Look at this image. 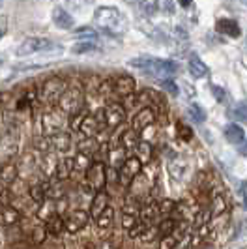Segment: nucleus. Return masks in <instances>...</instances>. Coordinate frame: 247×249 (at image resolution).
Returning a JSON list of instances; mask_svg holds the SVG:
<instances>
[{"instance_id":"14","label":"nucleus","mask_w":247,"mask_h":249,"mask_svg":"<svg viewBox=\"0 0 247 249\" xmlns=\"http://www.w3.org/2000/svg\"><path fill=\"white\" fill-rule=\"evenodd\" d=\"M131 187V197H135V199H141V197H148V191H150V178L148 175H142V173H139V175L133 178V182L129 184Z\"/></svg>"},{"instance_id":"2","label":"nucleus","mask_w":247,"mask_h":249,"mask_svg":"<svg viewBox=\"0 0 247 249\" xmlns=\"http://www.w3.org/2000/svg\"><path fill=\"white\" fill-rule=\"evenodd\" d=\"M94 25L107 32H116L118 28L124 26V15L118 8L103 6V8H98L94 13Z\"/></svg>"},{"instance_id":"6","label":"nucleus","mask_w":247,"mask_h":249,"mask_svg":"<svg viewBox=\"0 0 247 249\" xmlns=\"http://www.w3.org/2000/svg\"><path fill=\"white\" fill-rule=\"evenodd\" d=\"M142 161L139 160V158H133V156H129L124 165L118 169V184L124 187H129V184L133 182V178H135L139 173H142Z\"/></svg>"},{"instance_id":"12","label":"nucleus","mask_w":247,"mask_h":249,"mask_svg":"<svg viewBox=\"0 0 247 249\" xmlns=\"http://www.w3.org/2000/svg\"><path fill=\"white\" fill-rule=\"evenodd\" d=\"M112 79V87H114V92L118 94V98H125L129 94L135 92V79L131 75H116V77H111Z\"/></svg>"},{"instance_id":"53","label":"nucleus","mask_w":247,"mask_h":249,"mask_svg":"<svg viewBox=\"0 0 247 249\" xmlns=\"http://www.w3.org/2000/svg\"><path fill=\"white\" fill-rule=\"evenodd\" d=\"M242 152H244V154H247V142L244 144V148H242Z\"/></svg>"},{"instance_id":"57","label":"nucleus","mask_w":247,"mask_h":249,"mask_svg":"<svg viewBox=\"0 0 247 249\" xmlns=\"http://www.w3.org/2000/svg\"><path fill=\"white\" fill-rule=\"evenodd\" d=\"M0 2H2V0H0Z\"/></svg>"},{"instance_id":"50","label":"nucleus","mask_w":247,"mask_h":249,"mask_svg":"<svg viewBox=\"0 0 247 249\" xmlns=\"http://www.w3.org/2000/svg\"><path fill=\"white\" fill-rule=\"evenodd\" d=\"M71 4H73V8H87V6H90L94 0H70Z\"/></svg>"},{"instance_id":"30","label":"nucleus","mask_w":247,"mask_h":249,"mask_svg":"<svg viewBox=\"0 0 247 249\" xmlns=\"http://www.w3.org/2000/svg\"><path fill=\"white\" fill-rule=\"evenodd\" d=\"M215 28H217V32L227 34V36H230V37L240 36V26H238V23L232 21V19H221V21H217Z\"/></svg>"},{"instance_id":"4","label":"nucleus","mask_w":247,"mask_h":249,"mask_svg":"<svg viewBox=\"0 0 247 249\" xmlns=\"http://www.w3.org/2000/svg\"><path fill=\"white\" fill-rule=\"evenodd\" d=\"M58 107L70 116L83 109V92H81V87L77 83H75V87L66 88V92L58 100Z\"/></svg>"},{"instance_id":"28","label":"nucleus","mask_w":247,"mask_h":249,"mask_svg":"<svg viewBox=\"0 0 247 249\" xmlns=\"http://www.w3.org/2000/svg\"><path fill=\"white\" fill-rule=\"evenodd\" d=\"M94 163V158L92 156H88L85 152H77L73 158V173H83V175H87L88 167Z\"/></svg>"},{"instance_id":"10","label":"nucleus","mask_w":247,"mask_h":249,"mask_svg":"<svg viewBox=\"0 0 247 249\" xmlns=\"http://www.w3.org/2000/svg\"><path fill=\"white\" fill-rule=\"evenodd\" d=\"M125 120V109L120 103L109 101V105H105V127L107 129H114Z\"/></svg>"},{"instance_id":"32","label":"nucleus","mask_w":247,"mask_h":249,"mask_svg":"<svg viewBox=\"0 0 247 249\" xmlns=\"http://www.w3.org/2000/svg\"><path fill=\"white\" fill-rule=\"evenodd\" d=\"M71 173H73V160L66 158V160L58 161V167H56V175H54V178H56V180H60V182H64V180H68V178L71 176Z\"/></svg>"},{"instance_id":"34","label":"nucleus","mask_w":247,"mask_h":249,"mask_svg":"<svg viewBox=\"0 0 247 249\" xmlns=\"http://www.w3.org/2000/svg\"><path fill=\"white\" fill-rule=\"evenodd\" d=\"M77 148H79V152H85V154H88V156L94 158V154L99 150V144L94 137H87L85 141H81V142L77 144Z\"/></svg>"},{"instance_id":"40","label":"nucleus","mask_w":247,"mask_h":249,"mask_svg":"<svg viewBox=\"0 0 247 249\" xmlns=\"http://www.w3.org/2000/svg\"><path fill=\"white\" fill-rule=\"evenodd\" d=\"M158 229H159V238L169 236V234H173L174 229H176V221H174V219H171V217H167L165 221H161Z\"/></svg>"},{"instance_id":"3","label":"nucleus","mask_w":247,"mask_h":249,"mask_svg":"<svg viewBox=\"0 0 247 249\" xmlns=\"http://www.w3.org/2000/svg\"><path fill=\"white\" fill-rule=\"evenodd\" d=\"M66 88H68V85H66V81L62 77H49L41 85V88L37 90L39 92V101L43 105H47V107L56 105L58 100L62 98V94L66 92Z\"/></svg>"},{"instance_id":"17","label":"nucleus","mask_w":247,"mask_h":249,"mask_svg":"<svg viewBox=\"0 0 247 249\" xmlns=\"http://www.w3.org/2000/svg\"><path fill=\"white\" fill-rule=\"evenodd\" d=\"M139 215H141V221H144L146 225H156V221L159 219V206L148 199V202L141 206Z\"/></svg>"},{"instance_id":"20","label":"nucleus","mask_w":247,"mask_h":249,"mask_svg":"<svg viewBox=\"0 0 247 249\" xmlns=\"http://www.w3.org/2000/svg\"><path fill=\"white\" fill-rule=\"evenodd\" d=\"M51 142H53V148L60 152V154H66V152L71 150V135L62 131V129L51 135Z\"/></svg>"},{"instance_id":"49","label":"nucleus","mask_w":247,"mask_h":249,"mask_svg":"<svg viewBox=\"0 0 247 249\" xmlns=\"http://www.w3.org/2000/svg\"><path fill=\"white\" fill-rule=\"evenodd\" d=\"M6 32H8V17L0 15V39L6 36Z\"/></svg>"},{"instance_id":"52","label":"nucleus","mask_w":247,"mask_h":249,"mask_svg":"<svg viewBox=\"0 0 247 249\" xmlns=\"http://www.w3.org/2000/svg\"><path fill=\"white\" fill-rule=\"evenodd\" d=\"M178 4H180L182 8H187V6H191V4H193V0H178Z\"/></svg>"},{"instance_id":"33","label":"nucleus","mask_w":247,"mask_h":249,"mask_svg":"<svg viewBox=\"0 0 247 249\" xmlns=\"http://www.w3.org/2000/svg\"><path fill=\"white\" fill-rule=\"evenodd\" d=\"M45 180H47V178H45ZM45 180L36 182V184H32V186L28 187V195L32 197V200H36L37 204H39V202H43L45 197H47V191H45Z\"/></svg>"},{"instance_id":"5","label":"nucleus","mask_w":247,"mask_h":249,"mask_svg":"<svg viewBox=\"0 0 247 249\" xmlns=\"http://www.w3.org/2000/svg\"><path fill=\"white\" fill-rule=\"evenodd\" d=\"M64 114L66 112L62 111L60 107L58 109H53V105H51L47 111L41 114V118H39V124H41V133L43 135H53V133H56V131H60L62 125H64Z\"/></svg>"},{"instance_id":"54","label":"nucleus","mask_w":247,"mask_h":249,"mask_svg":"<svg viewBox=\"0 0 247 249\" xmlns=\"http://www.w3.org/2000/svg\"><path fill=\"white\" fill-rule=\"evenodd\" d=\"M240 2H242V4H246V6H247V0H240Z\"/></svg>"},{"instance_id":"24","label":"nucleus","mask_w":247,"mask_h":249,"mask_svg":"<svg viewBox=\"0 0 247 249\" xmlns=\"http://www.w3.org/2000/svg\"><path fill=\"white\" fill-rule=\"evenodd\" d=\"M210 212H212V217H213V215H219V213L229 212V202H227V199H225V195H223L221 191H213V193H212Z\"/></svg>"},{"instance_id":"38","label":"nucleus","mask_w":247,"mask_h":249,"mask_svg":"<svg viewBox=\"0 0 247 249\" xmlns=\"http://www.w3.org/2000/svg\"><path fill=\"white\" fill-rule=\"evenodd\" d=\"M34 146L39 154H47V152H53V142H51L49 135H37L36 141H34Z\"/></svg>"},{"instance_id":"23","label":"nucleus","mask_w":247,"mask_h":249,"mask_svg":"<svg viewBox=\"0 0 247 249\" xmlns=\"http://www.w3.org/2000/svg\"><path fill=\"white\" fill-rule=\"evenodd\" d=\"M21 221V213L19 210L12 206V204H4L0 210V223H4L6 227H13Z\"/></svg>"},{"instance_id":"48","label":"nucleus","mask_w":247,"mask_h":249,"mask_svg":"<svg viewBox=\"0 0 247 249\" xmlns=\"http://www.w3.org/2000/svg\"><path fill=\"white\" fill-rule=\"evenodd\" d=\"M178 129H180V137L184 139V141H189V139L193 137V131H191V127H187L185 124H178Z\"/></svg>"},{"instance_id":"9","label":"nucleus","mask_w":247,"mask_h":249,"mask_svg":"<svg viewBox=\"0 0 247 249\" xmlns=\"http://www.w3.org/2000/svg\"><path fill=\"white\" fill-rule=\"evenodd\" d=\"M51 45V41L47 37H26L21 41V45L17 47V56H28V54H34V53H41Z\"/></svg>"},{"instance_id":"11","label":"nucleus","mask_w":247,"mask_h":249,"mask_svg":"<svg viewBox=\"0 0 247 249\" xmlns=\"http://www.w3.org/2000/svg\"><path fill=\"white\" fill-rule=\"evenodd\" d=\"M88 219H90V212H87V210H81V208L71 210L68 213V217L64 219L66 221V231L75 234V232H79V231H83L87 227Z\"/></svg>"},{"instance_id":"15","label":"nucleus","mask_w":247,"mask_h":249,"mask_svg":"<svg viewBox=\"0 0 247 249\" xmlns=\"http://www.w3.org/2000/svg\"><path fill=\"white\" fill-rule=\"evenodd\" d=\"M150 124H156V112L150 107H142L141 111H137L135 118H133V129L142 131L144 127H148Z\"/></svg>"},{"instance_id":"7","label":"nucleus","mask_w":247,"mask_h":249,"mask_svg":"<svg viewBox=\"0 0 247 249\" xmlns=\"http://www.w3.org/2000/svg\"><path fill=\"white\" fill-rule=\"evenodd\" d=\"M19 150V135L17 129H8V133H4L0 139V160L10 161Z\"/></svg>"},{"instance_id":"36","label":"nucleus","mask_w":247,"mask_h":249,"mask_svg":"<svg viewBox=\"0 0 247 249\" xmlns=\"http://www.w3.org/2000/svg\"><path fill=\"white\" fill-rule=\"evenodd\" d=\"M53 213H56V202H54V199L39 202V210H37V215H39L41 219H49Z\"/></svg>"},{"instance_id":"13","label":"nucleus","mask_w":247,"mask_h":249,"mask_svg":"<svg viewBox=\"0 0 247 249\" xmlns=\"http://www.w3.org/2000/svg\"><path fill=\"white\" fill-rule=\"evenodd\" d=\"M112 223H114V208H112V206H107V208L96 217V229H98V232H99V238L107 240V236H109V232H111V229H112Z\"/></svg>"},{"instance_id":"44","label":"nucleus","mask_w":247,"mask_h":249,"mask_svg":"<svg viewBox=\"0 0 247 249\" xmlns=\"http://www.w3.org/2000/svg\"><path fill=\"white\" fill-rule=\"evenodd\" d=\"M96 49V45L92 43V39L88 41V39H83L81 43H77V45H73V53L75 54H81V53H88V51H94Z\"/></svg>"},{"instance_id":"39","label":"nucleus","mask_w":247,"mask_h":249,"mask_svg":"<svg viewBox=\"0 0 247 249\" xmlns=\"http://www.w3.org/2000/svg\"><path fill=\"white\" fill-rule=\"evenodd\" d=\"M73 36L77 39H98V32L94 30V28H90V26H81V28H77L73 32Z\"/></svg>"},{"instance_id":"29","label":"nucleus","mask_w":247,"mask_h":249,"mask_svg":"<svg viewBox=\"0 0 247 249\" xmlns=\"http://www.w3.org/2000/svg\"><path fill=\"white\" fill-rule=\"evenodd\" d=\"M225 137L232 144H240L246 139V131H244V127H240L238 124H229L225 127Z\"/></svg>"},{"instance_id":"51","label":"nucleus","mask_w":247,"mask_h":249,"mask_svg":"<svg viewBox=\"0 0 247 249\" xmlns=\"http://www.w3.org/2000/svg\"><path fill=\"white\" fill-rule=\"evenodd\" d=\"M212 92L215 94L217 101H223V100H225V90H223L221 87H212Z\"/></svg>"},{"instance_id":"21","label":"nucleus","mask_w":247,"mask_h":249,"mask_svg":"<svg viewBox=\"0 0 247 249\" xmlns=\"http://www.w3.org/2000/svg\"><path fill=\"white\" fill-rule=\"evenodd\" d=\"M17 176H19V167L12 160L0 165V184L2 186H10Z\"/></svg>"},{"instance_id":"19","label":"nucleus","mask_w":247,"mask_h":249,"mask_svg":"<svg viewBox=\"0 0 247 249\" xmlns=\"http://www.w3.org/2000/svg\"><path fill=\"white\" fill-rule=\"evenodd\" d=\"M53 23L58 26V28H62V30H70V28L75 25V19L71 13H68L64 8L56 6V8L53 10Z\"/></svg>"},{"instance_id":"47","label":"nucleus","mask_w":247,"mask_h":249,"mask_svg":"<svg viewBox=\"0 0 247 249\" xmlns=\"http://www.w3.org/2000/svg\"><path fill=\"white\" fill-rule=\"evenodd\" d=\"M232 114H234L238 120H247V101H240L234 107Z\"/></svg>"},{"instance_id":"25","label":"nucleus","mask_w":247,"mask_h":249,"mask_svg":"<svg viewBox=\"0 0 247 249\" xmlns=\"http://www.w3.org/2000/svg\"><path fill=\"white\" fill-rule=\"evenodd\" d=\"M99 129H101V127H99L98 118H96L94 114H87V116L83 118L81 125H79V131H81L85 137H94Z\"/></svg>"},{"instance_id":"45","label":"nucleus","mask_w":247,"mask_h":249,"mask_svg":"<svg viewBox=\"0 0 247 249\" xmlns=\"http://www.w3.org/2000/svg\"><path fill=\"white\" fill-rule=\"evenodd\" d=\"M137 221H139V213H131V212L122 213V227L124 229H127V231H129Z\"/></svg>"},{"instance_id":"43","label":"nucleus","mask_w":247,"mask_h":249,"mask_svg":"<svg viewBox=\"0 0 247 249\" xmlns=\"http://www.w3.org/2000/svg\"><path fill=\"white\" fill-rule=\"evenodd\" d=\"M99 85H101V77H96V75L88 77L87 92H88V94H99Z\"/></svg>"},{"instance_id":"42","label":"nucleus","mask_w":247,"mask_h":249,"mask_svg":"<svg viewBox=\"0 0 247 249\" xmlns=\"http://www.w3.org/2000/svg\"><path fill=\"white\" fill-rule=\"evenodd\" d=\"M158 85H159L165 92L173 94V96H178V92H180V88L176 87V83H174V81H171L169 77H167V79H161V81H158Z\"/></svg>"},{"instance_id":"46","label":"nucleus","mask_w":247,"mask_h":249,"mask_svg":"<svg viewBox=\"0 0 247 249\" xmlns=\"http://www.w3.org/2000/svg\"><path fill=\"white\" fill-rule=\"evenodd\" d=\"M87 114H88V111L85 109V107H83L81 111H77L75 114H71V122H70V124H71V129H73V131H75V129H79V125H81L83 118H85Z\"/></svg>"},{"instance_id":"26","label":"nucleus","mask_w":247,"mask_h":249,"mask_svg":"<svg viewBox=\"0 0 247 249\" xmlns=\"http://www.w3.org/2000/svg\"><path fill=\"white\" fill-rule=\"evenodd\" d=\"M139 141L141 139H139V131L137 129H127L125 133L120 135V142H122V146L125 148V152H127V156H133Z\"/></svg>"},{"instance_id":"8","label":"nucleus","mask_w":247,"mask_h":249,"mask_svg":"<svg viewBox=\"0 0 247 249\" xmlns=\"http://www.w3.org/2000/svg\"><path fill=\"white\" fill-rule=\"evenodd\" d=\"M87 182L94 187L96 191L103 189L107 184V167L103 161H94L87 171Z\"/></svg>"},{"instance_id":"22","label":"nucleus","mask_w":247,"mask_h":249,"mask_svg":"<svg viewBox=\"0 0 247 249\" xmlns=\"http://www.w3.org/2000/svg\"><path fill=\"white\" fill-rule=\"evenodd\" d=\"M66 229V221L60 213H53L49 219H45V231L49 236H60Z\"/></svg>"},{"instance_id":"1","label":"nucleus","mask_w":247,"mask_h":249,"mask_svg":"<svg viewBox=\"0 0 247 249\" xmlns=\"http://www.w3.org/2000/svg\"><path fill=\"white\" fill-rule=\"evenodd\" d=\"M131 68L142 70L150 75H158V77H173L178 71V64L174 60H163V58H154V56H139V58H131L129 60Z\"/></svg>"},{"instance_id":"31","label":"nucleus","mask_w":247,"mask_h":249,"mask_svg":"<svg viewBox=\"0 0 247 249\" xmlns=\"http://www.w3.org/2000/svg\"><path fill=\"white\" fill-rule=\"evenodd\" d=\"M133 154L142 161V165H148L150 160H152V144H150V141H144V139L139 141V144H137Z\"/></svg>"},{"instance_id":"55","label":"nucleus","mask_w":247,"mask_h":249,"mask_svg":"<svg viewBox=\"0 0 247 249\" xmlns=\"http://www.w3.org/2000/svg\"><path fill=\"white\" fill-rule=\"evenodd\" d=\"M0 210H2V202H0Z\"/></svg>"},{"instance_id":"41","label":"nucleus","mask_w":247,"mask_h":249,"mask_svg":"<svg viewBox=\"0 0 247 249\" xmlns=\"http://www.w3.org/2000/svg\"><path fill=\"white\" fill-rule=\"evenodd\" d=\"M159 206V215H163V217H169V215H173L174 208H176V202L171 199H163L158 204Z\"/></svg>"},{"instance_id":"37","label":"nucleus","mask_w":247,"mask_h":249,"mask_svg":"<svg viewBox=\"0 0 247 249\" xmlns=\"http://www.w3.org/2000/svg\"><path fill=\"white\" fill-rule=\"evenodd\" d=\"M10 191H12V197H19V195H26L28 193V182L25 178H15L12 184H10Z\"/></svg>"},{"instance_id":"27","label":"nucleus","mask_w":247,"mask_h":249,"mask_svg":"<svg viewBox=\"0 0 247 249\" xmlns=\"http://www.w3.org/2000/svg\"><path fill=\"white\" fill-rule=\"evenodd\" d=\"M187 68H189V73L193 75L195 79H202V77H206V75H208V71H210V70H208V66L202 62L197 54H193V56L189 58Z\"/></svg>"},{"instance_id":"35","label":"nucleus","mask_w":247,"mask_h":249,"mask_svg":"<svg viewBox=\"0 0 247 249\" xmlns=\"http://www.w3.org/2000/svg\"><path fill=\"white\" fill-rule=\"evenodd\" d=\"M187 114H189V118H191L193 122H197V124H202V122L206 120V112H204V109H202L198 103H189Z\"/></svg>"},{"instance_id":"56","label":"nucleus","mask_w":247,"mask_h":249,"mask_svg":"<svg viewBox=\"0 0 247 249\" xmlns=\"http://www.w3.org/2000/svg\"><path fill=\"white\" fill-rule=\"evenodd\" d=\"M0 246H2V242H0Z\"/></svg>"},{"instance_id":"16","label":"nucleus","mask_w":247,"mask_h":249,"mask_svg":"<svg viewBox=\"0 0 247 249\" xmlns=\"http://www.w3.org/2000/svg\"><path fill=\"white\" fill-rule=\"evenodd\" d=\"M39 167H41V175L45 176L47 180H49V178H54L56 167H58V158L54 156V152L43 154V158L39 160Z\"/></svg>"},{"instance_id":"18","label":"nucleus","mask_w":247,"mask_h":249,"mask_svg":"<svg viewBox=\"0 0 247 249\" xmlns=\"http://www.w3.org/2000/svg\"><path fill=\"white\" fill-rule=\"evenodd\" d=\"M109 206V197H107V191L105 189H99L96 191V195H94V199H92V204H90V217L92 219H96L99 213L103 212L105 208Z\"/></svg>"}]
</instances>
